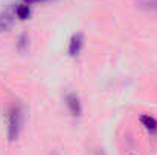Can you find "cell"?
Returning a JSON list of instances; mask_svg holds the SVG:
<instances>
[{"label":"cell","instance_id":"6da1fadb","mask_svg":"<svg viewBox=\"0 0 157 155\" xmlns=\"http://www.w3.org/2000/svg\"><path fill=\"white\" fill-rule=\"evenodd\" d=\"M21 125H23V109L17 103L11 106L9 116H8V138L11 142L17 140V137L20 135Z\"/></svg>","mask_w":157,"mask_h":155},{"label":"cell","instance_id":"7a4b0ae2","mask_svg":"<svg viewBox=\"0 0 157 155\" xmlns=\"http://www.w3.org/2000/svg\"><path fill=\"white\" fill-rule=\"evenodd\" d=\"M66 106L69 109V113L73 116V117H79L81 113H82V105L79 98L75 94V93H69L66 96Z\"/></svg>","mask_w":157,"mask_h":155},{"label":"cell","instance_id":"3957f363","mask_svg":"<svg viewBox=\"0 0 157 155\" xmlns=\"http://www.w3.org/2000/svg\"><path fill=\"white\" fill-rule=\"evenodd\" d=\"M82 46H84V35L82 34H75L70 38V43H69V53L72 56H78L79 52L82 50Z\"/></svg>","mask_w":157,"mask_h":155},{"label":"cell","instance_id":"277c9868","mask_svg":"<svg viewBox=\"0 0 157 155\" xmlns=\"http://www.w3.org/2000/svg\"><path fill=\"white\" fill-rule=\"evenodd\" d=\"M140 123L150 134H157V119H154L153 116L150 114L140 116Z\"/></svg>","mask_w":157,"mask_h":155},{"label":"cell","instance_id":"5b68a950","mask_svg":"<svg viewBox=\"0 0 157 155\" xmlns=\"http://www.w3.org/2000/svg\"><path fill=\"white\" fill-rule=\"evenodd\" d=\"M15 14H17V17H18V18H21V20L28 18V17H29V6H28L26 3H23V5L17 6Z\"/></svg>","mask_w":157,"mask_h":155},{"label":"cell","instance_id":"8992f818","mask_svg":"<svg viewBox=\"0 0 157 155\" xmlns=\"http://www.w3.org/2000/svg\"><path fill=\"white\" fill-rule=\"evenodd\" d=\"M142 5H144L147 9L157 11V0H145V2H142Z\"/></svg>","mask_w":157,"mask_h":155},{"label":"cell","instance_id":"52a82bcc","mask_svg":"<svg viewBox=\"0 0 157 155\" xmlns=\"http://www.w3.org/2000/svg\"><path fill=\"white\" fill-rule=\"evenodd\" d=\"M6 26H8V17H2V15H0V32L5 31Z\"/></svg>","mask_w":157,"mask_h":155},{"label":"cell","instance_id":"ba28073f","mask_svg":"<svg viewBox=\"0 0 157 155\" xmlns=\"http://www.w3.org/2000/svg\"><path fill=\"white\" fill-rule=\"evenodd\" d=\"M23 3H26V5H29V3H38V2H46V0H21Z\"/></svg>","mask_w":157,"mask_h":155}]
</instances>
